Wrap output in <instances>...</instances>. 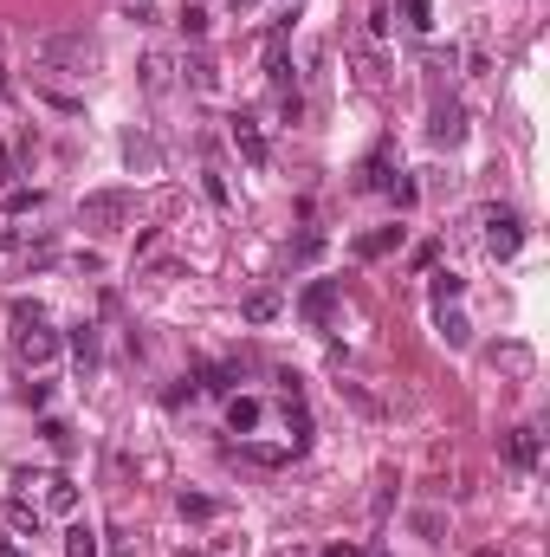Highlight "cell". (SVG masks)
I'll list each match as a JSON object with an SVG mask.
<instances>
[{"label": "cell", "instance_id": "484cf974", "mask_svg": "<svg viewBox=\"0 0 550 557\" xmlns=\"http://www.w3.org/2000/svg\"><path fill=\"white\" fill-rule=\"evenodd\" d=\"M182 519H214V499H201V493H182Z\"/></svg>", "mask_w": 550, "mask_h": 557}, {"label": "cell", "instance_id": "52a82bcc", "mask_svg": "<svg viewBox=\"0 0 550 557\" xmlns=\"http://www.w3.org/2000/svg\"><path fill=\"white\" fill-rule=\"evenodd\" d=\"M266 85L279 91V98H292V46H285V26L266 33Z\"/></svg>", "mask_w": 550, "mask_h": 557}, {"label": "cell", "instance_id": "44dd1931", "mask_svg": "<svg viewBox=\"0 0 550 557\" xmlns=\"http://www.w3.org/2000/svg\"><path fill=\"white\" fill-rule=\"evenodd\" d=\"M143 85L149 91H169V59H162V52H149V59H143Z\"/></svg>", "mask_w": 550, "mask_h": 557}, {"label": "cell", "instance_id": "4fadbf2b", "mask_svg": "<svg viewBox=\"0 0 550 557\" xmlns=\"http://www.w3.org/2000/svg\"><path fill=\"white\" fill-rule=\"evenodd\" d=\"M259 415H266V409H259L253 396H233V402H227V428H233V434H253Z\"/></svg>", "mask_w": 550, "mask_h": 557}, {"label": "cell", "instance_id": "8992f818", "mask_svg": "<svg viewBox=\"0 0 550 557\" xmlns=\"http://www.w3.org/2000/svg\"><path fill=\"white\" fill-rule=\"evenodd\" d=\"M337 298H343L337 279H311L305 292H298V318H305V324H330V318H337Z\"/></svg>", "mask_w": 550, "mask_h": 557}, {"label": "cell", "instance_id": "ac0fdd59", "mask_svg": "<svg viewBox=\"0 0 550 557\" xmlns=\"http://www.w3.org/2000/svg\"><path fill=\"white\" fill-rule=\"evenodd\" d=\"M434 324H440V337H447V344H453V350H466V337H473V331H466V318H460V311H447V305H434Z\"/></svg>", "mask_w": 550, "mask_h": 557}, {"label": "cell", "instance_id": "d4e9b609", "mask_svg": "<svg viewBox=\"0 0 550 557\" xmlns=\"http://www.w3.org/2000/svg\"><path fill=\"white\" fill-rule=\"evenodd\" d=\"M39 201H46V195H39V188H13V195H7V214H33Z\"/></svg>", "mask_w": 550, "mask_h": 557}, {"label": "cell", "instance_id": "836d02e7", "mask_svg": "<svg viewBox=\"0 0 550 557\" xmlns=\"http://www.w3.org/2000/svg\"><path fill=\"white\" fill-rule=\"evenodd\" d=\"M369 557H382V551H369Z\"/></svg>", "mask_w": 550, "mask_h": 557}, {"label": "cell", "instance_id": "f546056e", "mask_svg": "<svg viewBox=\"0 0 550 557\" xmlns=\"http://www.w3.org/2000/svg\"><path fill=\"white\" fill-rule=\"evenodd\" d=\"M324 557H369V551H356V545H324Z\"/></svg>", "mask_w": 550, "mask_h": 557}, {"label": "cell", "instance_id": "9c48e42d", "mask_svg": "<svg viewBox=\"0 0 550 557\" xmlns=\"http://www.w3.org/2000/svg\"><path fill=\"white\" fill-rule=\"evenodd\" d=\"M395 175H402V162H395V143H376L363 162V175H356V188H389Z\"/></svg>", "mask_w": 550, "mask_h": 557}, {"label": "cell", "instance_id": "277c9868", "mask_svg": "<svg viewBox=\"0 0 550 557\" xmlns=\"http://www.w3.org/2000/svg\"><path fill=\"white\" fill-rule=\"evenodd\" d=\"M227 137H233V149H240L246 169H266V162H272V143H266V130H259V117L233 111V117H227Z\"/></svg>", "mask_w": 550, "mask_h": 557}, {"label": "cell", "instance_id": "4dcf8cb0", "mask_svg": "<svg viewBox=\"0 0 550 557\" xmlns=\"http://www.w3.org/2000/svg\"><path fill=\"white\" fill-rule=\"evenodd\" d=\"M7 175H13V156H7V143H0V182H7Z\"/></svg>", "mask_w": 550, "mask_h": 557}, {"label": "cell", "instance_id": "ffe728a7", "mask_svg": "<svg viewBox=\"0 0 550 557\" xmlns=\"http://www.w3.org/2000/svg\"><path fill=\"white\" fill-rule=\"evenodd\" d=\"M246 318H253V324L279 318V292H253V298H246Z\"/></svg>", "mask_w": 550, "mask_h": 557}, {"label": "cell", "instance_id": "5bb4252c", "mask_svg": "<svg viewBox=\"0 0 550 557\" xmlns=\"http://www.w3.org/2000/svg\"><path fill=\"white\" fill-rule=\"evenodd\" d=\"M7 525H13V532H33V538H39V525H46V512H39L33 499H7Z\"/></svg>", "mask_w": 550, "mask_h": 557}, {"label": "cell", "instance_id": "f1b7e54d", "mask_svg": "<svg viewBox=\"0 0 550 557\" xmlns=\"http://www.w3.org/2000/svg\"><path fill=\"white\" fill-rule=\"evenodd\" d=\"M415 532H421V538H428V545H434V538H440V512H415Z\"/></svg>", "mask_w": 550, "mask_h": 557}, {"label": "cell", "instance_id": "d6986e66", "mask_svg": "<svg viewBox=\"0 0 550 557\" xmlns=\"http://www.w3.org/2000/svg\"><path fill=\"white\" fill-rule=\"evenodd\" d=\"M46 506L52 512H78V486L65 480V473H52V480H46Z\"/></svg>", "mask_w": 550, "mask_h": 557}, {"label": "cell", "instance_id": "1f68e13d", "mask_svg": "<svg viewBox=\"0 0 550 557\" xmlns=\"http://www.w3.org/2000/svg\"><path fill=\"white\" fill-rule=\"evenodd\" d=\"M0 557H20V545H13V538H0Z\"/></svg>", "mask_w": 550, "mask_h": 557}, {"label": "cell", "instance_id": "7402d4cb", "mask_svg": "<svg viewBox=\"0 0 550 557\" xmlns=\"http://www.w3.org/2000/svg\"><path fill=\"white\" fill-rule=\"evenodd\" d=\"M402 20L415 26V33H428L434 26V0H402Z\"/></svg>", "mask_w": 550, "mask_h": 557}, {"label": "cell", "instance_id": "2e32d148", "mask_svg": "<svg viewBox=\"0 0 550 557\" xmlns=\"http://www.w3.org/2000/svg\"><path fill=\"white\" fill-rule=\"evenodd\" d=\"M65 557H98V525L78 519L72 532H65Z\"/></svg>", "mask_w": 550, "mask_h": 557}, {"label": "cell", "instance_id": "83f0119b", "mask_svg": "<svg viewBox=\"0 0 550 557\" xmlns=\"http://www.w3.org/2000/svg\"><path fill=\"white\" fill-rule=\"evenodd\" d=\"M182 33H188V39H201V33H208V13L188 7V13H182Z\"/></svg>", "mask_w": 550, "mask_h": 557}, {"label": "cell", "instance_id": "6da1fadb", "mask_svg": "<svg viewBox=\"0 0 550 557\" xmlns=\"http://www.w3.org/2000/svg\"><path fill=\"white\" fill-rule=\"evenodd\" d=\"M13 350H20V363L26 370H39V363H52L59 357V331H52V318H46V305H33V298H13Z\"/></svg>", "mask_w": 550, "mask_h": 557}, {"label": "cell", "instance_id": "cb8c5ba5", "mask_svg": "<svg viewBox=\"0 0 550 557\" xmlns=\"http://www.w3.org/2000/svg\"><path fill=\"white\" fill-rule=\"evenodd\" d=\"M117 13L136 20V26H156V0H117Z\"/></svg>", "mask_w": 550, "mask_h": 557}, {"label": "cell", "instance_id": "5b68a950", "mask_svg": "<svg viewBox=\"0 0 550 557\" xmlns=\"http://www.w3.org/2000/svg\"><path fill=\"white\" fill-rule=\"evenodd\" d=\"M518 247H525V221L518 214H486V253L492 260H518Z\"/></svg>", "mask_w": 550, "mask_h": 557}, {"label": "cell", "instance_id": "8fae6325", "mask_svg": "<svg viewBox=\"0 0 550 557\" xmlns=\"http://www.w3.org/2000/svg\"><path fill=\"white\" fill-rule=\"evenodd\" d=\"M402 240H408V227H376V234H363V240H356V260H382V253H395V247H402Z\"/></svg>", "mask_w": 550, "mask_h": 557}, {"label": "cell", "instance_id": "3957f363", "mask_svg": "<svg viewBox=\"0 0 550 557\" xmlns=\"http://www.w3.org/2000/svg\"><path fill=\"white\" fill-rule=\"evenodd\" d=\"M130 214H136L130 188H91V195L78 201V227H123Z\"/></svg>", "mask_w": 550, "mask_h": 557}, {"label": "cell", "instance_id": "30bf717a", "mask_svg": "<svg viewBox=\"0 0 550 557\" xmlns=\"http://www.w3.org/2000/svg\"><path fill=\"white\" fill-rule=\"evenodd\" d=\"M72 357H78V383L98 376V324H78L72 331Z\"/></svg>", "mask_w": 550, "mask_h": 557}, {"label": "cell", "instance_id": "ba28073f", "mask_svg": "<svg viewBox=\"0 0 550 557\" xmlns=\"http://www.w3.org/2000/svg\"><path fill=\"white\" fill-rule=\"evenodd\" d=\"M428 143L434 149H453V143H466V111H460V104H434V117H428Z\"/></svg>", "mask_w": 550, "mask_h": 557}, {"label": "cell", "instance_id": "603a6c76", "mask_svg": "<svg viewBox=\"0 0 550 557\" xmlns=\"http://www.w3.org/2000/svg\"><path fill=\"white\" fill-rule=\"evenodd\" d=\"M460 292H466V279H460V273H434V305H453Z\"/></svg>", "mask_w": 550, "mask_h": 557}, {"label": "cell", "instance_id": "4316f807", "mask_svg": "<svg viewBox=\"0 0 550 557\" xmlns=\"http://www.w3.org/2000/svg\"><path fill=\"white\" fill-rule=\"evenodd\" d=\"M389 195H395V208H415V195H421V188L408 182V175H395V182H389Z\"/></svg>", "mask_w": 550, "mask_h": 557}, {"label": "cell", "instance_id": "7c38bea8", "mask_svg": "<svg viewBox=\"0 0 550 557\" xmlns=\"http://www.w3.org/2000/svg\"><path fill=\"white\" fill-rule=\"evenodd\" d=\"M505 454H512V467H518V473H531V467H538V428H512Z\"/></svg>", "mask_w": 550, "mask_h": 557}, {"label": "cell", "instance_id": "9a60e30c", "mask_svg": "<svg viewBox=\"0 0 550 557\" xmlns=\"http://www.w3.org/2000/svg\"><path fill=\"white\" fill-rule=\"evenodd\" d=\"M182 78H188V91H214V59H208V52H188Z\"/></svg>", "mask_w": 550, "mask_h": 557}, {"label": "cell", "instance_id": "7a4b0ae2", "mask_svg": "<svg viewBox=\"0 0 550 557\" xmlns=\"http://www.w3.org/2000/svg\"><path fill=\"white\" fill-rule=\"evenodd\" d=\"M39 65H72V72H85V65H98V39L91 33H46L33 46Z\"/></svg>", "mask_w": 550, "mask_h": 557}, {"label": "cell", "instance_id": "d6a6232c", "mask_svg": "<svg viewBox=\"0 0 550 557\" xmlns=\"http://www.w3.org/2000/svg\"><path fill=\"white\" fill-rule=\"evenodd\" d=\"M233 7H240V13H246V7H253V0H233Z\"/></svg>", "mask_w": 550, "mask_h": 557}, {"label": "cell", "instance_id": "e0dca14e", "mask_svg": "<svg viewBox=\"0 0 550 557\" xmlns=\"http://www.w3.org/2000/svg\"><path fill=\"white\" fill-rule=\"evenodd\" d=\"M123 162H130V169H156V143H149V137H136V130H130V137H123Z\"/></svg>", "mask_w": 550, "mask_h": 557}]
</instances>
